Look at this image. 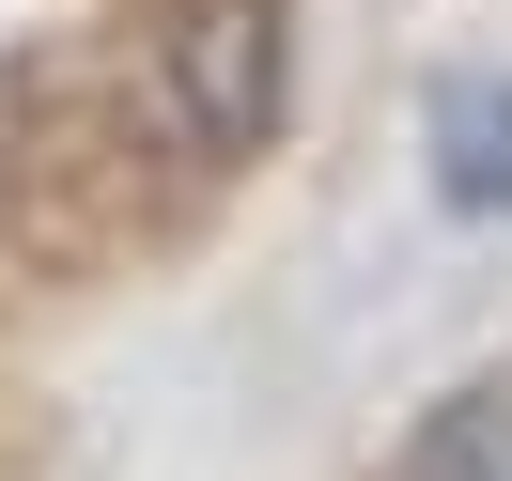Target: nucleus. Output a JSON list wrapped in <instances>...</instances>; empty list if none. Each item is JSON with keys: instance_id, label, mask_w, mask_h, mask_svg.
Returning a JSON list of instances; mask_svg holds the SVG:
<instances>
[{"instance_id": "obj_1", "label": "nucleus", "mask_w": 512, "mask_h": 481, "mask_svg": "<svg viewBox=\"0 0 512 481\" xmlns=\"http://www.w3.org/2000/svg\"><path fill=\"white\" fill-rule=\"evenodd\" d=\"M156 94H171V140L187 156H264L280 140V94H295V16L280 0H171L156 32Z\"/></svg>"}, {"instance_id": "obj_2", "label": "nucleus", "mask_w": 512, "mask_h": 481, "mask_svg": "<svg viewBox=\"0 0 512 481\" xmlns=\"http://www.w3.org/2000/svg\"><path fill=\"white\" fill-rule=\"evenodd\" d=\"M435 187L466 202V218H512V63L435 94Z\"/></svg>"}, {"instance_id": "obj_3", "label": "nucleus", "mask_w": 512, "mask_h": 481, "mask_svg": "<svg viewBox=\"0 0 512 481\" xmlns=\"http://www.w3.org/2000/svg\"><path fill=\"white\" fill-rule=\"evenodd\" d=\"M404 481H512V373H481V388H450V404L419 419V450H404Z\"/></svg>"}]
</instances>
